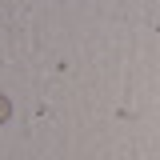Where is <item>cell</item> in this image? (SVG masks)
Instances as JSON below:
<instances>
[{
	"label": "cell",
	"instance_id": "6da1fadb",
	"mask_svg": "<svg viewBox=\"0 0 160 160\" xmlns=\"http://www.w3.org/2000/svg\"><path fill=\"white\" fill-rule=\"evenodd\" d=\"M12 116V104H8V96H0V124Z\"/></svg>",
	"mask_w": 160,
	"mask_h": 160
}]
</instances>
